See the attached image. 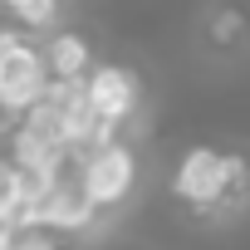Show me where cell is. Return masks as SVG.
<instances>
[{
	"instance_id": "6da1fadb",
	"label": "cell",
	"mask_w": 250,
	"mask_h": 250,
	"mask_svg": "<svg viewBox=\"0 0 250 250\" xmlns=\"http://www.w3.org/2000/svg\"><path fill=\"white\" fill-rule=\"evenodd\" d=\"M133 177H138L133 152L123 147L118 138H113V143L88 147V152H83V162H79V182H83V191H88V201H93V206H113V201H123V196L133 191Z\"/></svg>"
},
{
	"instance_id": "7a4b0ae2",
	"label": "cell",
	"mask_w": 250,
	"mask_h": 250,
	"mask_svg": "<svg viewBox=\"0 0 250 250\" xmlns=\"http://www.w3.org/2000/svg\"><path fill=\"white\" fill-rule=\"evenodd\" d=\"M235 182H240V162H235V157H221V152H211V147L187 152L182 167H177V191H182L191 206H216Z\"/></svg>"
},
{
	"instance_id": "3957f363",
	"label": "cell",
	"mask_w": 250,
	"mask_h": 250,
	"mask_svg": "<svg viewBox=\"0 0 250 250\" xmlns=\"http://www.w3.org/2000/svg\"><path fill=\"white\" fill-rule=\"evenodd\" d=\"M49 83V69H44V54H35L30 44H10L5 54H0V103L5 108H25L40 88Z\"/></svg>"
},
{
	"instance_id": "277c9868",
	"label": "cell",
	"mask_w": 250,
	"mask_h": 250,
	"mask_svg": "<svg viewBox=\"0 0 250 250\" xmlns=\"http://www.w3.org/2000/svg\"><path fill=\"white\" fill-rule=\"evenodd\" d=\"M79 88H83V103L93 113L113 118V123H123V118L138 108V79L128 69H88L79 79Z\"/></svg>"
},
{
	"instance_id": "5b68a950",
	"label": "cell",
	"mask_w": 250,
	"mask_h": 250,
	"mask_svg": "<svg viewBox=\"0 0 250 250\" xmlns=\"http://www.w3.org/2000/svg\"><path fill=\"white\" fill-rule=\"evenodd\" d=\"M44 69H49V79H74L79 83L93 69V54H88V44L79 35H54L49 49H44Z\"/></svg>"
},
{
	"instance_id": "8992f818",
	"label": "cell",
	"mask_w": 250,
	"mask_h": 250,
	"mask_svg": "<svg viewBox=\"0 0 250 250\" xmlns=\"http://www.w3.org/2000/svg\"><path fill=\"white\" fill-rule=\"evenodd\" d=\"M10 138H15V157H10V167H44V172H54V162H59V143H49V138H40V133H30V128H10Z\"/></svg>"
},
{
	"instance_id": "52a82bcc",
	"label": "cell",
	"mask_w": 250,
	"mask_h": 250,
	"mask_svg": "<svg viewBox=\"0 0 250 250\" xmlns=\"http://www.w3.org/2000/svg\"><path fill=\"white\" fill-rule=\"evenodd\" d=\"M10 10H15V20L25 30H49L54 15H59V0H15Z\"/></svg>"
},
{
	"instance_id": "ba28073f",
	"label": "cell",
	"mask_w": 250,
	"mask_h": 250,
	"mask_svg": "<svg viewBox=\"0 0 250 250\" xmlns=\"http://www.w3.org/2000/svg\"><path fill=\"white\" fill-rule=\"evenodd\" d=\"M10 201H15V167H10L5 157H0V221H5Z\"/></svg>"
},
{
	"instance_id": "9c48e42d",
	"label": "cell",
	"mask_w": 250,
	"mask_h": 250,
	"mask_svg": "<svg viewBox=\"0 0 250 250\" xmlns=\"http://www.w3.org/2000/svg\"><path fill=\"white\" fill-rule=\"evenodd\" d=\"M15 40H20V35H15V30H0V54H5V49H10V44H15Z\"/></svg>"
},
{
	"instance_id": "30bf717a",
	"label": "cell",
	"mask_w": 250,
	"mask_h": 250,
	"mask_svg": "<svg viewBox=\"0 0 250 250\" xmlns=\"http://www.w3.org/2000/svg\"><path fill=\"white\" fill-rule=\"evenodd\" d=\"M0 10H5V0H0Z\"/></svg>"
},
{
	"instance_id": "8fae6325",
	"label": "cell",
	"mask_w": 250,
	"mask_h": 250,
	"mask_svg": "<svg viewBox=\"0 0 250 250\" xmlns=\"http://www.w3.org/2000/svg\"><path fill=\"white\" fill-rule=\"evenodd\" d=\"M5 5H15V0H5Z\"/></svg>"
}]
</instances>
